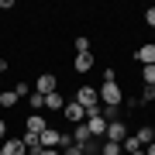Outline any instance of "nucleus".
<instances>
[{
  "mask_svg": "<svg viewBox=\"0 0 155 155\" xmlns=\"http://www.w3.org/2000/svg\"><path fill=\"white\" fill-rule=\"evenodd\" d=\"M152 41H155V28H152Z\"/></svg>",
  "mask_w": 155,
  "mask_h": 155,
  "instance_id": "obj_30",
  "label": "nucleus"
},
{
  "mask_svg": "<svg viewBox=\"0 0 155 155\" xmlns=\"http://www.w3.org/2000/svg\"><path fill=\"white\" fill-rule=\"evenodd\" d=\"M24 155H31V152H24Z\"/></svg>",
  "mask_w": 155,
  "mask_h": 155,
  "instance_id": "obj_31",
  "label": "nucleus"
},
{
  "mask_svg": "<svg viewBox=\"0 0 155 155\" xmlns=\"http://www.w3.org/2000/svg\"><path fill=\"white\" fill-rule=\"evenodd\" d=\"M97 155H100V152H97Z\"/></svg>",
  "mask_w": 155,
  "mask_h": 155,
  "instance_id": "obj_32",
  "label": "nucleus"
},
{
  "mask_svg": "<svg viewBox=\"0 0 155 155\" xmlns=\"http://www.w3.org/2000/svg\"><path fill=\"white\" fill-rule=\"evenodd\" d=\"M59 138H62V131H55V127H45V131H41V148H55V145H59Z\"/></svg>",
  "mask_w": 155,
  "mask_h": 155,
  "instance_id": "obj_11",
  "label": "nucleus"
},
{
  "mask_svg": "<svg viewBox=\"0 0 155 155\" xmlns=\"http://www.w3.org/2000/svg\"><path fill=\"white\" fill-rule=\"evenodd\" d=\"M14 93H17V97H31V93H35V90H31L28 83H17V86H14Z\"/></svg>",
  "mask_w": 155,
  "mask_h": 155,
  "instance_id": "obj_22",
  "label": "nucleus"
},
{
  "mask_svg": "<svg viewBox=\"0 0 155 155\" xmlns=\"http://www.w3.org/2000/svg\"><path fill=\"white\" fill-rule=\"evenodd\" d=\"M28 107H31V114H41V107H45V97H41V93H31V97H28Z\"/></svg>",
  "mask_w": 155,
  "mask_h": 155,
  "instance_id": "obj_19",
  "label": "nucleus"
},
{
  "mask_svg": "<svg viewBox=\"0 0 155 155\" xmlns=\"http://www.w3.org/2000/svg\"><path fill=\"white\" fill-rule=\"evenodd\" d=\"M72 48H76V55H83V52H93V45L86 35H79V38H72Z\"/></svg>",
  "mask_w": 155,
  "mask_h": 155,
  "instance_id": "obj_18",
  "label": "nucleus"
},
{
  "mask_svg": "<svg viewBox=\"0 0 155 155\" xmlns=\"http://www.w3.org/2000/svg\"><path fill=\"white\" fill-rule=\"evenodd\" d=\"M17 100H21V97H17L14 90H4V93H0V107H4V110H11V107H17Z\"/></svg>",
  "mask_w": 155,
  "mask_h": 155,
  "instance_id": "obj_16",
  "label": "nucleus"
},
{
  "mask_svg": "<svg viewBox=\"0 0 155 155\" xmlns=\"http://www.w3.org/2000/svg\"><path fill=\"white\" fill-rule=\"evenodd\" d=\"M35 155H62L59 148H41V152H35Z\"/></svg>",
  "mask_w": 155,
  "mask_h": 155,
  "instance_id": "obj_26",
  "label": "nucleus"
},
{
  "mask_svg": "<svg viewBox=\"0 0 155 155\" xmlns=\"http://www.w3.org/2000/svg\"><path fill=\"white\" fill-rule=\"evenodd\" d=\"M45 127H48V121H45L41 114H28V117H24V131H31V134H41Z\"/></svg>",
  "mask_w": 155,
  "mask_h": 155,
  "instance_id": "obj_8",
  "label": "nucleus"
},
{
  "mask_svg": "<svg viewBox=\"0 0 155 155\" xmlns=\"http://www.w3.org/2000/svg\"><path fill=\"white\" fill-rule=\"evenodd\" d=\"M21 141H24V148H28L31 155H35V152H41V134H31V131H24V138H21Z\"/></svg>",
  "mask_w": 155,
  "mask_h": 155,
  "instance_id": "obj_12",
  "label": "nucleus"
},
{
  "mask_svg": "<svg viewBox=\"0 0 155 155\" xmlns=\"http://www.w3.org/2000/svg\"><path fill=\"white\" fill-rule=\"evenodd\" d=\"M35 93H41V97L59 93V76H55V72H41V76L35 79Z\"/></svg>",
  "mask_w": 155,
  "mask_h": 155,
  "instance_id": "obj_3",
  "label": "nucleus"
},
{
  "mask_svg": "<svg viewBox=\"0 0 155 155\" xmlns=\"http://www.w3.org/2000/svg\"><path fill=\"white\" fill-rule=\"evenodd\" d=\"M76 104L86 110V117H90V114H100V97H97V86H86V83H83V86L76 90Z\"/></svg>",
  "mask_w": 155,
  "mask_h": 155,
  "instance_id": "obj_1",
  "label": "nucleus"
},
{
  "mask_svg": "<svg viewBox=\"0 0 155 155\" xmlns=\"http://www.w3.org/2000/svg\"><path fill=\"white\" fill-rule=\"evenodd\" d=\"M72 141H76V145H83V148L93 141V138H90V131H86V124H76V131H72Z\"/></svg>",
  "mask_w": 155,
  "mask_h": 155,
  "instance_id": "obj_14",
  "label": "nucleus"
},
{
  "mask_svg": "<svg viewBox=\"0 0 155 155\" xmlns=\"http://www.w3.org/2000/svg\"><path fill=\"white\" fill-rule=\"evenodd\" d=\"M127 134H131V131H127L124 121H107V141H121V145H124Z\"/></svg>",
  "mask_w": 155,
  "mask_h": 155,
  "instance_id": "obj_6",
  "label": "nucleus"
},
{
  "mask_svg": "<svg viewBox=\"0 0 155 155\" xmlns=\"http://www.w3.org/2000/svg\"><path fill=\"white\" fill-rule=\"evenodd\" d=\"M28 148H24V141L21 138H11V134H7L4 141H0V155H24Z\"/></svg>",
  "mask_w": 155,
  "mask_h": 155,
  "instance_id": "obj_7",
  "label": "nucleus"
},
{
  "mask_svg": "<svg viewBox=\"0 0 155 155\" xmlns=\"http://www.w3.org/2000/svg\"><path fill=\"white\" fill-rule=\"evenodd\" d=\"M97 97H100V107H121V104H124L121 83H104V86L97 90Z\"/></svg>",
  "mask_w": 155,
  "mask_h": 155,
  "instance_id": "obj_2",
  "label": "nucleus"
},
{
  "mask_svg": "<svg viewBox=\"0 0 155 155\" xmlns=\"http://www.w3.org/2000/svg\"><path fill=\"white\" fill-rule=\"evenodd\" d=\"M93 62H97V59H93V52H83V55H76V59H72V69L86 76V72L93 69Z\"/></svg>",
  "mask_w": 155,
  "mask_h": 155,
  "instance_id": "obj_10",
  "label": "nucleus"
},
{
  "mask_svg": "<svg viewBox=\"0 0 155 155\" xmlns=\"http://www.w3.org/2000/svg\"><path fill=\"white\" fill-rule=\"evenodd\" d=\"M104 83H117V69H114V66L104 69Z\"/></svg>",
  "mask_w": 155,
  "mask_h": 155,
  "instance_id": "obj_23",
  "label": "nucleus"
},
{
  "mask_svg": "<svg viewBox=\"0 0 155 155\" xmlns=\"http://www.w3.org/2000/svg\"><path fill=\"white\" fill-rule=\"evenodd\" d=\"M134 141H138L141 148L152 145V141H155V127H138V131H134Z\"/></svg>",
  "mask_w": 155,
  "mask_h": 155,
  "instance_id": "obj_13",
  "label": "nucleus"
},
{
  "mask_svg": "<svg viewBox=\"0 0 155 155\" xmlns=\"http://www.w3.org/2000/svg\"><path fill=\"white\" fill-rule=\"evenodd\" d=\"M145 155H155V141H152V145H145Z\"/></svg>",
  "mask_w": 155,
  "mask_h": 155,
  "instance_id": "obj_28",
  "label": "nucleus"
},
{
  "mask_svg": "<svg viewBox=\"0 0 155 155\" xmlns=\"http://www.w3.org/2000/svg\"><path fill=\"white\" fill-rule=\"evenodd\" d=\"M145 24H148V28H155V7H148V11H145Z\"/></svg>",
  "mask_w": 155,
  "mask_h": 155,
  "instance_id": "obj_25",
  "label": "nucleus"
},
{
  "mask_svg": "<svg viewBox=\"0 0 155 155\" xmlns=\"http://www.w3.org/2000/svg\"><path fill=\"white\" fill-rule=\"evenodd\" d=\"M62 114H66V121H76V124H83V121H86V110H83V107L76 104V100L62 107Z\"/></svg>",
  "mask_w": 155,
  "mask_h": 155,
  "instance_id": "obj_9",
  "label": "nucleus"
},
{
  "mask_svg": "<svg viewBox=\"0 0 155 155\" xmlns=\"http://www.w3.org/2000/svg\"><path fill=\"white\" fill-rule=\"evenodd\" d=\"M134 62L138 66H155V41H141L134 48Z\"/></svg>",
  "mask_w": 155,
  "mask_h": 155,
  "instance_id": "obj_4",
  "label": "nucleus"
},
{
  "mask_svg": "<svg viewBox=\"0 0 155 155\" xmlns=\"http://www.w3.org/2000/svg\"><path fill=\"white\" fill-rule=\"evenodd\" d=\"M141 79L145 86H155V66H141Z\"/></svg>",
  "mask_w": 155,
  "mask_h": 155,
  "instance_id": "obj_20",
  "label": "nucleus"
},
{
  "mask_svg": "<svg viewBox=\"0 0 155 155\" xmlns=\"http://www.w3.org/2000/svg\"><path fill=\"white\" fill-rule=\"evenodd\" d=\"M59 152H62V155H86L83 145H69V148H59Z\"/></svg>",
  "mask_w": 155,
  "mask_h": 155,
  "instance_id": "obj_24",
  "label": "nucleus"
},
{
  "mask_svg": "<svg viewBox=\"0 0 155 155\" xmlns=\"http://www.w3.org/2000/svg\"><path fill=\"white\" fill-rule=\"evenodd\" d=\"M86 131H90V138H107V121H104V117H100V114H90L86 117Z\"/></svg>",
  "mask_w": 155,
  "mask_h": 155,
  "instance_id": "obj_5",
  "label": "nucleus"
},
{
  "mask_svg": "<svg viewBox=\"0 0 155 155\" xmlns=\"http://www.w3.org/2000/svg\"><path fill=\"white\" fill-rule=\"evenodd\" d=\"M100 155H124V145H121V141H107V138H104V145H100Z\"/></svg>",
  "mask_w": 155,
  "mask_h": 155,
  "instance_id": "obj_15",
  "label": "nucleus"
},
{
  "mask_svg": "<svg viewBox=\"0 0 155 155\" xmlns=\"http://www.w3.org/2000/svg\"><path fill=\"white\" fill-rule=\"evenodd\" d=\"M7 69H11V66H7V59H0V72H7Z\"/></svg>",
  "mask_w": 155,
  "mask_h": 155,
  "instance_id": "obj_29",
  "label": "nucleus"
},
{
  "mask_svg": "<svg viewBox=\"0 0 155 155\" xmlns=\"http://www.w3.org/2000/svg\"><path fill=\"white\" fill-rule=\"evenodd\" d=\"M7 138V121H0V141Z\"/></svg>",
  "mask_w": 155,
  "mask_h": 155,
  "instance_id": "obj_27",
  "label": "nucleus"
},
{
  "mask_svg": "<svg viewBox=\"0 0 155 155\" xmlns=\"http://www.w3.org/2000/svg\"><path fill=\"white\" fill-rule=\"evenodd\" d=\"M152 100H155V86H141V100L138 104H152Z\"/></svg>",
  "mask_w": 155,
  "mask_h": 155,
  "instance_id": "obj_21",
  "label": "nucleus"
},
{
  "mask_svg": "<svg viewBox=\"0 0 155 155\" xmlns=\"http://www.w3.org/2000/svg\"><path fill=\"white\" fill-rule=\"evenodd\" d=\"M45 107H48V110H62V107H66V100H62V93H48V97H45Z\"/></svg>",
  "mask_w": 155,
  "mask_h": 155,
  "instance_id": "obj_17",
  "label": "nucleus"
}]
</instances>
